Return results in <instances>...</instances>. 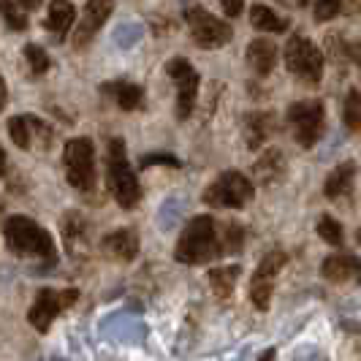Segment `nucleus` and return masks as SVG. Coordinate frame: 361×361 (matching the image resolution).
<instances>
[{
  "label": "nucleus",
  "instance_id": "obj_21",
  "mask_svg": "<svg viewBox=\"0 0 361 361\" xmlns=\"http://www.w3.org/2000/svg\"><path fill=\"white\" fill-rule=\"evenodd\" d=\"M253 174L261 185H274V182L286 174V158H283V152H280L277 147L267 149V152L255 161Z\"/></svg>",
  "mask_w": 361,
  "mask_h": 361
},
{
  "label": "nucleus",
  "instance_id": "obj_3",
  "mask_svg": "<svg viewBox=\"0 0 361 361\" xmlns=\"http://www.w3.org/2000/svg\"><path fill=\"white\" fill-rule=\"evenodd\" d=\"M106 177L109 190L114 201L123 209H133L142 201V185L136 180L133 169L126 158V142L123 139H111L109 142V158H106Z\"/></svg>",
  "mask_w": 361,
  "mask_h": 361
},
{
  "label": "nucleus",
  "instance_id": "obj_35",
  "mask_svg": "<svg viewBox=\"0 0 361 361\" xmlns=\"http://www.w3.org/2000/svg\"><path fill=\"white\" fill-rule=\"evenodd\" d=\"M17 3L22 6V11H36L44 0H17Z\"/></svg>",
  "mask_w": 361,
  "mask_h": 361
},
{
  "label": "nucleus",
  "instance_id": "obj_14",
  "mask_svg": "<svg viewBox=\"0 0 361 361\" xmlns=\"http://www.w3.org/2000/svg\"><path fill=\"white\" fill-rule=\"evenodd\" d=\"M101 250L114 261H133L139 255V234L133 228H117L101 239Z\"/></svg>",
  "mask_w": 361,
  "mask_h": 361
},
{
  "label": "nucleus",
  "instance_id": "obj_29",
  "mask_svg": "<svg viewBox=\"0 0 361 361\" xmlns=\"http://www.w3.org/2000/svg\"><path fill=\"white\" fill-rule=\"evenodd\" d=\"M25 60H27V68H30L33 76H44V73L49 71V66H52L49 54L44 52L38 44H27L25 47Z\"/></svg>",
  "mask_w": 361,
  "mask_h": 361
},
{
  "label": "nucleus",
  "instance_id": "obj_8",
  "mask_svg": "<svg viewBox=\"0 0 361 361\" xmlns=\"http://www.w3.org/2000/svg\"><path fill=\"white\" fill-rule=\"evenodd\" d=\"M185 22H188L190 38L199 44L201 49H220L234 38V27L228 22L212 17L201 6H188L185 8Z\"/></svg>",
  "mask_w": 361,
  "mask_h": 361
},
{
  "label": "nucleus",
  "instance_id": "obj_9",
  "mask_svg": "<svg viewBox=\"0 0 361 361\" xmlns=\"http://www.w3.org/2000/svg\"><path fill=\"white\" fill-rule=\"evenodd\" d=\"M79 299V290L76 288H66V290H54V288H41L36 293V302L33 307L27 312V321L33 329L38 331H49L52 321L63 312L68 310Z\"/></svg>",
  "mask_w": 361,
  "mask_h": 361
},
{
  "label": "nucleus",
  "instance_id": "obj_37",
  "mask_svg": "<svg viewBox=\"0 0 361 361\" xmlns=\"http://www.w3.org/2000/svg\"><path fill=\"white\" fill-rule=\"evenodd\" d=\"M6 174V152H3V147H0V177Z\"/></svg>",
  "mask_w": 361,
  "mask_h": 361
},
{
  "label": "nucleus",
  "instance_id": "obj_24",
  "mask_svg": "<svg viewBox=\"0 0 361 361\" xmlns=\"http://www.w3.org/2000/svg\"><path fill=\"white\" fill-rule=\"evenodd\" d=\"M326 49H329V57L334 63H356L361 66V44H353L343 36H329L326 38Z\"/></svg>",
  "mask_w": 361,
  "mask_h": 361
},
{
  "label": "nucleus",
  "instance_id": "obj_23",
  "mask_svg": "<svg viewBox=\"0 0 361 361\" xmlns=\"http://www.w3.org/2000/svg\"><path fill=\"white\" fill-rule=\"evenodd\" d=\"M361 11L359 0H315L312 3V17L315 22H329L334 17H356Z\"/></svg>",
  "mask_w": 361,
  "mask_h": 361
},
{
  "label": "nucleus",
  "instance_id": "obj_4",
  "mask_svg": "<svg viewBox=\"0 0 361 361\" xmlns=\"http://www.w3.org/2000/svg\"><path fill=\"white\" fill-rule=\"evenodd\" d=\"M255 196L253 180H247L242 171H223L207 190H204V204L217 207V209H242L247 201Z\"/></svg>",
  "mask_w": 361,
  "mask_h": 361
},
{
  "label": "nucleus",
  "instance_id": "obj_31",
  "mask_svg": "<svg viewBox=\"0 0 361 361\" xmlns=\"http://www.w3.org/2000/svg\"><path fill=\"white\" fill-rule=\"evenodd\" d=\"M245 242V228L239 223H228L226 228H220V245H223V253H236Z\"/></svg>",
  "mask_w": 361,
  "mask_h": 361
},
{
  "label": "nucleus",
  "instance_id": "obj_11",
  "mask_svg": "<svg viewBox=\"0 0 361 361\" xmlns=\"http://www.w3.org/2000/svg\"><path fill=\"white\" fill-rule=\"evenodd\" d=\"M288 264V255L283 250H271L261 258L258 269H255L253 280H250V302L255 305V310H269L271 302V290H274V280H277V271Z\"/></svg>",
  "mask_w": 361,
  "mask_h": 361
},
{
  "label": "nucleus",
  "instance_id": "obj_28",
  "mask_svg": "<svg viewBox=\"0 0 361 361\" xmlns=\"http://www.w3.org/2000/svg\"><path fill=\"white\" fill-rule=\"evenodd\" d=\"M343 120H345V126H348V130H353V133L361 130V92L356 90V87L348 92V98H345Z\"/></svg>",
  "mask_w": 361,
  "mask_h": 361
},
{
  "label": "nucleus",
  "instance_id": "obj_40",
  "mask_svg": "<svg viewBox=\"0 0 361 361\" xmlns=\"http://www.w3.org/2000/svg\"><path fill=\"white\" fill-rule=\"evenodd\" d=\"M0 215H3V204H0Z\"/></svg>",
  "mask_w": 361,
  "mask_h": 361
},
{
  "label": "nucleus",
  "instance_id": "obj_38",
  "mask_svg": "<svg viewBox=\"0 0 361 361\" xmlns=\"http://www.w3.org/2000/svg\"><path fill=\"white\" fill-rule=\"evenodd\" d=\"M258 361H274V350H267V353H264Z\"/></svg>",
  "mask_w": 361,
  "mask_h": 361
},
{
  "label": "nucleus",
  "instance_id": "obj_7",
  "mask_svg": "<svg viewBox=\"0 0 361 361\" xmlns=\"http://www.w3.org/2000/svg\"><path fill=\"white\" fill-rule=\"evenodd\" d=\"M288 126L293 130L296 145L312 149L321 142L324 133V101L307 98V101H296L288 106Z\"/></svg>",
  "mask_w": 361,
  "mask_h": 361
},
{
  "label": "nucleus",
  "instance_id": "obj_17",
  "mask_svg": "<svg viewBox=\"0 0 361 361\" xmlns=\"http://www.w3.org/2000/svg\"><path fill=\"white\" fill-rule=\"evenodd\" d=\"M101 92L106 98H111L123 111H136V109L145 106V90L139 85H133V82H126V79L101 85Z\"/></svg>",
  "mask_w": 361,
  "mask_h": 361
},
{
  "label": "nucleus",
  "instance_id": "obj_15",
  "mask_svg": "<svg viewBox=\"0 0 361 361\" xmlns=\"http://www.w3.org/2000/svg\"><path fill=\"white\" fill-rule=\"evenodd\" d=\"M321 274L329 283H348V280L361 283V261L350 253H334L321 264Z\"/></svg>",
  "mask_w": 361,
  "mask_h": 361
},
{
  "label": "nucleus",
  "instance_id": "obj_32",
  "mask_svg": "<svg viewBox=\"0 0 361 361\" xmlns=\"http://www.w3.org/2000/svg\"><path fill=\"white\" fill-rule=\"evenodd\" d=\"M139 38H142V27H139V25H123V27H117V33H114V41H117L123 49H130Z\"/></svg>",
  "mask_w": 361,
  "mask_h": 361
},
{
  "label": "nucleus",
  "instance_id": "obj_18",
  "mask_svg": "<svg viewBox=\"0 0 361 361\" xmlns=\"http://www.w3.org/2000/svg\"><path fill=\"white\" fill-rule=\"evenodd\" d=\"M73 19H76V11L68 0H52L49 3V11H47V19H44V27L52 33L57 41L68 36V30L73 27Z\"/></svg>",
  "mask_w": 361,
  "mask_h": 361
},
{
  "label": "nucleus",
  "instance_id": "obj_10",
  "mask_svg": "<svg viewBox=\"0 0 361 361\" xmlns=\"http://www.w3.org/2000/svg\"><path fill=\"white\" fill-rule=\"evenodd\" d=\"M166 73L177 82V117L188 120L196 109V98H199V71L190 66V60L174 57L166 63Z\"/></svg>",
  "mask_w": 361,
  "mask_h": 361
},
{
  "label": "nucleus",
  "instance_id": "obj_20",
  "mask_svg": "<svg viewBox=\"0 0 361 361\" xmlns=\"http://www.w3.org/2000/svg\"><path fill=\"white\" fill-rule=\"evenodd\" d=\"M353 180H356V163L353 161H345L340 163L329 177H326L324 185V196L326 199H343L350 193L353 188Z\"/></svg>",
  "mask_w": 361,
  "mask_h": 361
},
{
  "label": "nucleus",
  "instance_id": "obj_27",
  "mask_svg": "<svg viewBox=\"0 0 361 361\" xmlns=\"http://www.w3.org/2000/svg\"><path fill=\"white\" fill-rule=\"evenodd\" d=\"M0 17L6 22V27L14 30V33L27 30V14L22 11V6H17L14 0H0Z\"/></svg>",
  "mask_w": 361,
  "mask_h": 361
},
{
  "label": "nucleus",
  "instance_id": "obj_16",
  "mask_svg": "<svg viewBox=\"0 0 361 361\" xmlns=\"http://www.w3.org/2000/svg\"><path fill=\"white\" fill-rule=\"evenodd\" d=\"M274 130H277V120L271 117L269 111H250V114H245L242 133H245V145H247V149H258Z\"/></svg>",
  "mask_w": 361,
  "mask_h": 361
},
{
  "label": "nucleus",
  "instance_id": "obj_19",
  "mask_svg": "<svg viewBox=\"0 0 361 361\" xmlns=\"http://www.w3.org/2000/svg\"><path fill=\"white\" fill-rule=\"evenodd\" d=\"M247 63L258 76H269L277 63V47L269 38H255L247 44Z\"/></svg>",
  "mask_w": 361,
  "mask_h": 361
},
{
  "label": "nucleus",
  "instance_id": "obj_2",
  "mask_svg": "<svg viewBox=\"0 0 361 361\" xmlns=\"http://www.w3.org/2000/svg\"><path fill=\"white\" fill-rule=\"evenodd\" d=\"M223 255V245H220V228L209 215L193 217L185 231H182L180 242H177V250L174 258L180 264H209L212 258Z\"/></svg>",
  "mask_w": 361,
  "mask_h": 361
},
{
  "label": "nucleus",
  "instance_id": "obj_30",
  "mask_svg": "<svg viewBox=\"0 0 361 361\" xmlns=\"http://www.w3.org/2000/svg\"><path fill=\"white\" fill-rule=\"evenodd\" d=\"M318 236L324 239L326 245L340 247L343 245V226L331 215H321V220H318Z\"/></svg>",
  "mask_w": 361,
  "mask_h": 361
},
{
  "label": "nucleus",
  "instance_id": "obj_33",
  "mask_svg": "<svg viewBox=\"0 0 361 361\" xmlns=\"http://www.w3.org/2000/svg\"><path fill=\"white\" fill-rule=\"evenodd\" d=\"M149 166H180V158L174 155H166V152H152V155H145L142 158V169H149Z\"/></svg>",
  "mask_w": 361,
  "mask_h": 361
},
{
  "label": "nucleus",
  "instance_id": "obj_22",
  "mask_svg": "<svg viewBox=\"0 0 361 361\" xmlns=\"http://www.w3.org/2000/svg\"><path fill=\"white\" fill-rule=\"evenodd\" d=\"M63 239H66V247L71 255L85 253V247H87V220L79 212H68L63 217Z\"/></svg>",
  "mask_w": 361,
  "mask_h": 361
},
{
  "label": "nucleus",
  "instance_id": "obj_5",
  "mask_svg": "<svg viewBox=\"0 0 361 361\" xmlns=\"http://www.w3.org/2000/svg\"><path fill=\"white\" fill-rule=\"evenodd\" d=\"M286 66L299 82L315 87L324 76V52L310 38L290 36L288 44H286Z\"/></svg>",
  "mask_w": 361,
  "mask_h": 361
},
{
  "label": "nucleus",
  "instance_id": "obj_1",
  "mask_svg": "<svg viewBox=\"0 0 361 361\" xmlns=\"http://www.w3.org/2000/svg\"><path fill=\"white\" fill-rule=\"evenodd\" d=\"M3 239H6V247L19 258H38L47 264L57 261V247H54L52 234L47 228H41L30 217H8L3 226Z\"/></svg>",
  "mask_w": 361,
  "mask_h": 361
},
{
  "label": "nucleus",
  "instance_id": "obj_6",
  "mask_svg": "<svg viewBox=\"0 0 361 361\" xmlns=\"http://www.w3.org/2000/svg\"><path fill=\"white\" fill-rule=\"evenodd\" d=\"M63 163H66V177L71 188L90 193L95 190V147L90 139H71L63 149Z\"/></svg>",
  "mask_w": 361,
  "mask_h": 361
},
{
  "label": "nucleus",
  "instance_id": "obj_25",
  "mask_svg": "<svg viewBox=\"0 0 361 361\" xmlns=\"http://www.w3.org/2000/svg\"><path fill=\"white\" fill-rule=\"evenodd\" d=\"M250 22H253L255 30H261V33H286L288 30V19L277 17L269 6H261V3L253 6Z\"/></svg>",
  "mask_w": 361,
  "mask_h": 361
},
{
  "label": "nucleus",
  "instance_id": "obj_39",
  "mask_svg": "<svg viewBox=\"0 0 361 361\" xmlns=\"http://www.w3.org/2000/svg\"><path fill=\"white\" fill-rule=\"evenodd\" d=\"M359 245H361V228H359Z\"/></svg>",
  "mask_w": 361,
  "mask_h": 361
},
{
  "label": "nucleus",
  "instance_id": "obj_26",
  "mask_svg": "<svg viewBox=\"0 0 361 361\" xmlns=\"http://www.w3.org/2000/svg\"><path fill=\"white\" fill-rule=\"evenodd\" d=\"M239 267H215L209 269V286L215 290L220 299H228L231 290H234L236 280H239Z\"/></svg>",
  "mask_w": 361,
  "mask_h": 361
},
{
  "label": "nucleus",
  "instance_id": "obj_13",
  "mask_svg": "<svg viewBox=\"0 0 361 361\" xmlns=\"http://www.w3.org/2000/svg\"><path fill=\"white\" fill-rule=\"evenodd\" d=\"M111 11H114V0H87L82 22H79V27L73 33V47L76 49H85L92 38H95V33L104 27V22L111 17Z\"/></svg>",
  "mask_w": 361,
  "mask_h": 361
},
{
  "label": "nucleus",
  "instance_id": "obj_36",
  "mask_svg": "<svg viewBox=\"0 0 361 361\" xmlns=\"http://www.w3.org/2000/svg\"><path fill=\"white\" fill-rule=\"evenodd\" d=\"M6 98H8V90H6V82H3V76H0V109L6 106Z\"/></svg>",
  "mask_w": 361,
  "mask_h": 361
},
{
  "label": "nucleus",
  "instance_id": "obj_12",
  "mask_svg": "<svg viewBox=\"0 0 361 361\" xmlns=\"http://www.w3.org/2000/svg\"><path fill=\"white\" fill-rule=\"evenodd\" d=\"M8 136L19 149H30L33 139H41V145L49 147L52 142V128L47 126L44 120H38L33 114H17L8 120Z\"/></svg>",
  "mask_w": 361,
  "mask_h": 361
},
{
  "label": "nucleus",
  "instance_id": "obj_34",
  "mask_svg": "<svg viewBox=\"0 0 361 361\" xmlns=\"http://www.w3.org/2000/svg\"><path fill=\"white\" fill-rule=\"evenodd\" d=\"M220 6H223V11H226V17H239L245 0H220Z\"/></svg>",
  "mask_w": 361,
  "mask_h": 361
}]
</instances>
